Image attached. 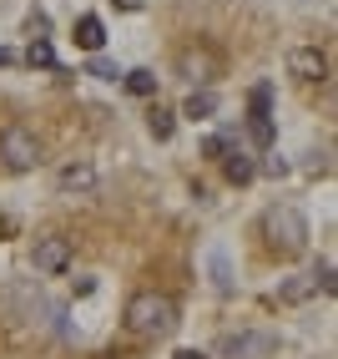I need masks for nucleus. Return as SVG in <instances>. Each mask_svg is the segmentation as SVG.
<instances>
[{
	"instance_id": "nucleus-3",
	"label": "nucleus",
	"mask_w": 338,
	"mask_h": 359,
	"mask_svg": "<svg viewBox=\"0 0 338 359\" xmlns=\"http://www.w3.org/2000/svg\"><path fill=\"white\" fill-rule=\"evenodd\" d=\"M0 162L10 167V172H31V167L41 162V137L31 132V127H6L0 132Z\"/></svg>"
},
{
	"instance_id": "nucleus-9",
	"label": "nucleus",
	"mask_w": 338,
	"mask_h": 359,
	"mask_svg": "<svg viewBox=\"0 0 338 359\" xmlns=\"http://www.w3.org/2000/svg\"><path fill=\"white\" fill-rule=\"evenodd\" d=\"M71 36H76V46H81V51H91V56H101V46H106V26H101V15H81Z\"/></svg>"
},
{
	"instance_id": "nucleus-14",
	"label": "nucleus",
	"mask_w": 338,
	"mask_h": 359,
	"mask_svg": "<svg viewBox=\"0 0 338 359\" xmlns=\"http://www.w3.org/2000/svg\"><path fill=\"white\" fill-rule=\"evenodd\" d=\"M147 127H152V137H157V142H167V137L177 132V111H167V107H152Z\"/></svg>"
},
{
	"instance_id": "nucleus-22",
	"label": "nucleus",
	"mask_w": 338,
	"mask_h": 359,
	"mask_svg": "<svg viewBox=\"0 0 338 359\" xmlns=\"http://www.w3.org/2000/svg\"><path fill=\"white\" fill-rule=\"evenodd\" d=\"M202 152H207V157H227V142H223V137H207Z\"/></svg>"
},
{
	"instance_id": "nucleus-20",
	"label": "nucleus",
	"mask_w": 338,
	"mask_h": 359,
	"mask_svg": "<svg viewBox=\"0 0 338 359\" xmlns=\"http://www.w3.org/2000/svg\"><path fill=\"white\" fill-rule=\"evenodd\" d=\"M26 31H31V41H45V31H51V20H45V11H31Z\"/></svg>"
},
{
	"instance_id": "nucleus-17",
	"label": "nucleus",
	"mask_w": 338,
	"mask_h": 359,
	"mask_svg": "<svg viewBox=\"0 0 338 359\" xmlns=\"http://www.w3.org/2000/svg\"><path fill=\"white\" fill-rule=\"evenodd\" d=\"M86 76H96V81H116L122 71H116L111 56H91V61H86Z\"/></svg>"
},
{
	"instance_id": "nucleus-28",
	"label": "nucleus",
	"mask_w": 338,
	"mask_h": 359,
	"mask_svg": "<svg viewBox=\"0 0 338 359\" xmlns=\"http://www.w3.org/2000/svg\"><path fill=\"white\" fill-rule=\"evenodd\" d=\"M0 66H15V51H10V46H0Z\"/></svg>"
},
{
	"instance_id": "nucleus-23",
	"label": "nucleus",
	"mask_w": 338,
	"mask_h": 359,
	"mask_svg": "<svg viewBox=\"0 0 338 359\" xmlns=\"http://www.w3.org/2000/svg\"><path fill=\"white\" fill-rule=\"evenodd\" d=\"M262 172H268V177H288V162L283 157H268V162H262Z\"/></svg>"
},
{
	"instance_id": "nucleus-27",
	"label": "nucleus",
	"mask_w": 338,
	"mask_h": 359,
	"mask_svg": "<svg viewBox=\"0 0 338 359\" xmlns=\"http://www.w3.org/2000/svg\"><path fill=\"white\" fill-rule=\"evenodd\" d=\"M172 359H207V354H202V349H177Z\"/></svg>"
},
{
	"instance_id": "nucleus-11",
	"label": "nucleus",
	"mask_w": 338,
	"mask_h": 359,
	"mask_svg": "<svg viewBox=\"0 0 338 359\" xmlns=\"http://www.w3.org/2000/svg\"><path fill=\"white\" fill-rule=\"evenodd\" d=\"M212 111H217V97H212V91H192V97L182 102V116H187V122H207Z\"/></svg>"
},
{
	"instance_id": "nucleus-8",
	"label": "nucleus",
	"mask_w": 338,
	"mask_h": 359,
	"mask_svg": "<svg viewBox=\"0 0 338 359\" xmlns=\"http://www.w3.org/2000/svg\"><path fill=\"white\" fill-rule=\"evenodd\" d=\"M56 187H61V193H91V187H96V167L91 162H66L56 172Z\"/></svg>"
},
{
	"instance_id": "nucleus-19",
	"label": "nucleus",
	"mask_w": 338,
	"mask_h": 359,
	"mask_svg": "<svg viewBox=\"0 0 338 359\" xmlns=\"http://www.w3.org/2000/svg\"><path fill=\"white\" fill-rule=\"evenodd\" d=\"M268 107H273V86H253V122H268Z\"/></svg>"
},
{
	"instance_id": "nucleus-7",
	"label": "nucleus",
	"mask_w": 338,
	"mask_h": 359,
	"mask_svg": "<svg viewBox=\"0 0 338 359\" xmlns=\"http://www.w3.org/2000/svg\"><path fill=\"white\" fill-rule=\"evenodd\" d=\"M177 71L187 81H212L217 76V56L207 51V46H187V51L177 56Z\"/></svg>"
},
{
	"instance_id": "nucleus-18",
	"label": "nucleus",
	"mask_w": 338,
	"mask_h": 359,
	"mask_svg": "<svg viewBox=\"0 0 338 359\" xmlns=\"http://www.w3.org/2000/svg\"><path fill=\"white\" fill-rule=\"evenodd\" d=\"M308 278H313V289H323V294H333V289H338V278H333V258H323V263H318V269H313Z\"/></svg>"
},
{
	"instance_id": "nucleus-12",
	"label": "nucleus",
	"mask_w": 338,
	"mask_h": 359,
	"mask_svg": "<svg viewBox=\"0 0 338 359\" xmlns=\"http://www.w3.org/2000/svg\"><path fill=\"white\" fill-rule=\"evenodd\" d=\"M207 269H212V289H217V294H232V269H227V253H223V248L207 253Z\"/></svg>"
},
{
	"instance_id": "nucleus-24",
	"label": "nucleus",
	"mask_w": 338,
	"mask_h": 359,
	"mask_svg": "<svg viewBox=\"0 0 338 359\" xmlns=\"http://www.w3.org/2000/svg\"><path fill=\"white\" fill-rule=\"evenodd\" d=\"M308 172H328V152H308Z\"/></svg>"
},
{
	"instance_id": "nucleus-13",
	"label": "nucleus",
	"mask_w": 338,
	"mask_h": 359,
	"mask_svg": "<svg viewBox=\"0 0 338 359\" xmlns=\"http://www.w3.org/2000/svg\"><path fill=\"white\" fill-rule=\"evenodd\" d=\"M127 91H132V97H157V76H152V71L147 66H136V71H127Z\"/></svg>"
},
{
	"instance_id": "nucleus-2",
	"label": "nucleus",
	"mask_w": 338,
	"mask_h": 359,
	"mask_svg": "<svg viewBox=\"0 0 338 359\" xmlns=\"http://www.w3.org/2000/svg\"><path fill=\"white\" fill-rule=\"evenodd\" d=\"M262 233H268L273 248H283V253H303L308 248V223H303V212L288 208V203H273L262 212Z\"/></svg>"
},
{
	"instance_id": "nucleus-4",
	"label": "nucleus",
	"mask_w": 338,
	"mask_h": 359,
	"mask_svg": "<svg viewBox=\"0 0 338 359\" xmlns=\"http://www.w3.org/2000/svg\"><path fill=\"white\" fill-rule=\"evenodd\" d=\"M273 334H223L217 339V354L223 359H262V354H273Z\"/></svg>"
},
{
	"instance_id": "nucleus-21",
	"label": "nucleus",
	"mask_w": 338,
	"mask_h": 359,
	"mask_svg": "<svg viewBox=\"0 0 338 359\" xmlns=\"http://www.w3.org/2000/svg\"><path fill=\"white\" fill-rule=\"evenodd\" d=\"M253 142L258 147H273V122H253Z\"/></svg>"
},
{
	"instance_id": "nucleus-26",
	"label": "nucleus",
	"mask_w": 338,
	"mask_h": 359,
	"mask_svg": "<svg viewBox=\"0 0 338 359\" xmlns=\"http://www.w3.org/2000/svg\"><path fill=\"white\" fill-rule=\"evenodd\" d=\"M111 6H116V11H141L147 0H111Z\"/></svg>"
},
{
	"instance_id": "nucleus-10",
	"label": "nucleus",
	"mask_w": 338,
	"mask_h": 359,
	"mask_svg": "<svg viewBox=\"0 0 338 359\" xmlns=\"http://www.w3.org/2000/svg\"><path fill=\"white\" fill-rule=\"evenodd\" d=\"M223 172H227V182L243 187V182H253V177H258V162H253V157H243V152H227V157H223Z\"/></svg>"
},
{
	"instance_id": "nucleus-6",
	"label": "nucleus",
	"mask_w": 338,
	"mask_h": 359,
	"mask_svg": "<svg viewBox=\"0 0 338 359\" xmlns=\"http://www.w3.org/2000/svg\"><path fill=\"white\" fill-rule=\"evenodd\" d=\"M288 71H293L298 81H328V56L318 46H298V51L288 56Z\"/></svg>"
},
{
	"instance_id": "nucleus-1",
	"label": "nucleus",
	"mask_w": 338,
	"mask_h": 359,
	"mask_svg": "<svg viewBox=\"0 0 338 359\" xmlns=\"http://www.w3.org/2000/svg\"><path fill=\"white\" fill-rule=\"evenodd\" d=\"M127 329L141 334V339H162V334L177 329V304L167 299V294H157V289L132 294V304H127Z\"/></svg>"
},
{
	"instance_id": "nucleus-16",
	"label": "nucleus",
	"mask_w": 338,
	"mask_h": 359,
	"mask_svg": "<svg viewBox=\"0 0 338 359\" xmlns=\"http://www.w3.org/2000/svg\"><path fill=\"white\" fill-rule=\"evenodd\" d=\"M308 294H313V278H288L283 289H278V299H283V304H303Z\"/></svg>"
},
{
	"instance_id": "nucleus-5",
	"label": "nucleus",
	"mask_w": 338,
	"mask_h": 359,
	"mask_svg": "<svg viewBox=\"0 0 338 359\" xmlns=\"http://www.w3.org/2000/svg\"><path fill=\"white\" fill-rule=\"evenodd\" d=\"M71 269V243L61 233L51 238H36V273H66Z\"/></svg>"
},
{
	"instance_id": "nucleus-25",
	"label": "nucleus",
	"mask_w": 338,
	"mask_h": 359,
	"mask_svg": "<svg viewBox=\"0 0 338 359\" xmlns=\"http://www.w3.org/2000/svg\"><path fill=\"white\" fill-rule=\"evenodd\" d=\"M96 294V278H76V299H91Z\"/></svg>"
},
{
	"instance_id": "nucleus-15",
	"label": "nucleus",
	"mask_w": 338,
	"mask_h": 359,
	"mask_svg": "<svg viewBox=\"0 0 338 359\" xmlns=\"http://www.w3.org/2000/svg\"><path fill=\"white\" fill-rule=\"evenodd\" d=\"M26 66H36V71H51V66H56V51H51V41H31V51H26Z\"/></svg>"
}]
</instances>
